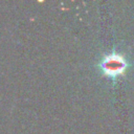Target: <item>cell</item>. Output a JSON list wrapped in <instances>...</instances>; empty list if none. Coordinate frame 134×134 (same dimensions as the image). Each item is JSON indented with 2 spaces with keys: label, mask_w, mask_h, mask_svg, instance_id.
<instances>
[{
  "label": "cell",
  "mask_w": 134,
  "mask_h": 134,
  "mask_svg": "<svg viewBox=\"0 0 134 134\" xmlns=\"http://www.w3.org/2000/svg\"><path fill=\"white\" fill-rule=\"evenodd\" d=\"M124 62L120 58H107L104 61L103 67L107 72H116V71H120L124 68Z\"/></svg>",
  "instance_id": "1"
}]
</instances>
